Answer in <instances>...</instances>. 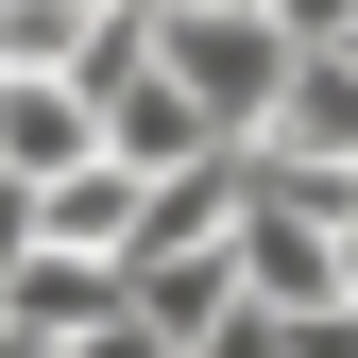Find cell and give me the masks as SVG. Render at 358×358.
<instances>
[{
  "label": "cell",
  "mask_w": 358,
  "mask_h": 358,
  "mask_svg": "<svg viewBox=\"0 0 358 358\" xmlns=\"http://www.w3.org/2000/svg\"><path fill=\"white\" fill-rule=\"evenodd\" d=\"M154 69L188 85V120L205 137H273V85H290V34L256 17V0H154Z\"/></svg>",
  "instance_id": "6da1fadb"
},
{
  "label": "cell",
  "mask_w": 358,
  "mask_h": 358,
  "mask_svg": "<svg viewBox=\"0 0 358 358\" xmlns=\"http://www.w3.org/2000/svg\"><path fill=\"white\" fill-rule=\"evenodd\" d=\"M256 154H273V171H358V52H290Z\"/></svg>",
  "instance_id": "7a4b0ae2"
},
{
  "label": "cell",
  "mask_w": 358,
  "mask_h": 358,
  "mask_svg": "<svg viewBox=\"0 0 358 358\" xmlns=\"http://www.w3.org/2000/svg\"><path fill=\"white\" fill-rule=\"evenodd\" d=\"M137 171H120V154H85V171H52V188H34V256H103V273H120V256H137Z\"/></svg>",
  "instance_id": "3957f363"
},
{
  "label": "cell",
  "mask_w": 358,
  "mask_h": 358,
  "mask_svg": "<svg viewBox=\"0 0 358 358\" xmlns=\"http://www.w3.org/2000/svg\"><path fill=\"white\" fill-rule=\"evenodd\" d=\"M0 324L69 358L85 324H120V273H103V256H17V273H0Z\"/></svg>",
  "instance_id": "277c9868"
},
{
  "label": "cell",
  "mask_w": 358,
  "mask_h": 358,
  "mask_svg": "<svg viewBox=\"0 0 358 358\" xmlns=\"http://www.w3.org/2000/svg\"><path fill=\"white\" fill-rule=\"evenodd\" d=\"M85 154H103V120H85L69 85L0 69V171H17V188H52V171H85Z\"/></svg>",
  "instance_id": "5b68a950"
},
{
  "label": "cell",
  "mask_w": 358,
  "mask_h": 358,
  "mask_svg": "<svg viewBox=\"0 0 358 358\" xmlns=\"http://www.w3.org/2000/svg\"><path fill=\"white\" fill-rule=\"evenodd\" d=\"M120 307H137V324H154L171 358H188V341L222 324V307H239V256H137V273H120Z\"/></svg>",
  "instance_id": "8992f818"
},
{
  "label": "cell",
  "mask_w": 358,
  "mask_h": 358,
  "mask_svg": "<svg viewBox=\"0 0 358 358\" xmlns=\"http://www.w3.org/2000/svg\"><path fill=\"white\" fill-rule=\"evenodd\" d=\"M256 17H273L290 52H358V0H256Z\"/></svg>",
  "instance_id": "52a82bcc"
},
{
  "label": "cell",
  "mask_w": 358,
  "mask_h": 358,
  "mask_svg": "<svg viewBox=\"0 0 358 358\" xmlns=\"http://www.w3.org/2000/svg\"><path fill=\"white\" fill-rule=\"evenodd\" d=\"M188 358H290V307H222V324H205Z\"/></svg>",
  "instance_id": "ba28073f"
},
{
  "label": "cell",
  "mask_w": 358,
  "mask_h": 358,
  "mask_svg": "<svg viewBox=\"0 0 358 358\" xmlns=\"http://www.w3.org/2000/svg\"><path fill=\"white\" fill-rule=\"evenodd\" d=\"M17 256H34V188L0 171V273H17Z\"/></svg>",
  "instance_id": "9c48e42d"
}]
</instances>
